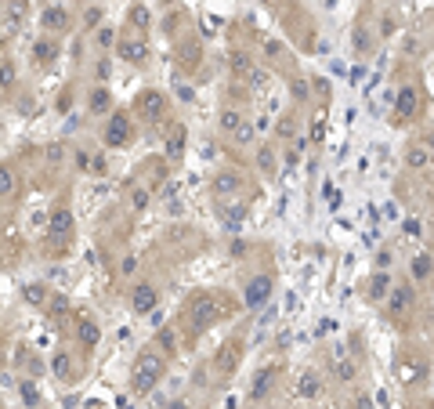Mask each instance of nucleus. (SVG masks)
Listing matches in <instances>:
<instances>
[{
    "instance_id": "f257e3e1",
    "label": "nucleus",
    "mask_w": 434,
    "mask_h": 409,
    "mask_svg": "<svg viewBox=\"0 0 434 409\" xmlns=\"http://www.w3.org/2000/svg\"><path fill=\"white\" fill-rule=\"evenodd\" d=\"M163 369H167V351L145 348V351L134 359V369H131V388H134L138 395H145V391H149V388L163 377Z\"/></svg>"
},
{
    "instance_id": "f03ea898",
    "label": "nucleus",
    "mask_w": 434,
    "mask_h": 409,
    "mask_svg": "<svg viewBox=\"0 0 434 409\" xmlns=\"http://www.w3.org/2000/svg\"><path fill=\"white\" fill-rule=\"evenodd\" d=\"M101 142H105L109 149H127L134 142V123H131V112H123V109H116L109 116V123H105V131H101Z\"/></svg>"
},
{
    "instance_id": "7ed1b4c3",
    "label": "nucleus",
    "mask_w": 434,
    "mask_h": 409,
    "mask_svg": "<svg viewBox=\"0 0 434 409\" xmlns=\"http://www.w3.org/2000/svg\"><path fill=\"white\" fill-rule=\"evenodd\" d=\"M192 312V326L196 330H207L210 323H217V315H221V308H217V297L214 293H196V301L192 304H185V315Z\"/></svg>"
},
{
    "instance_id": "20e7f679",
    "label": "nucleus",
    "mask_w": 434,
    "mask_h": 409,
    "mask_svg": "<svg viewBox=\"0 0 434 409\" xmlns=\"http://www.w3.org/2000/svg\"><path fill=\"white\" fill-rule=\"evenodd\" d=\"M120 55L127 62H134V66H145L149 62V44L142 40V33H123V40H120Z\"/></svg>"
},
{
    "instance_id": "39448f33",
    "label": "nucleus",
    "mask_w": 434,
    "mask_h": 409,
    "mask_svg": "<svg viewBox=\"0 0 434 409\" xmlns=\"http://www.w3.org/2000/svg\"><path fill=\"white\" fill-rule=\"evenodd\" d=\"M163 112H167V98H163L159 91H145L142 98H138V116L142 120H159Z\"/></svg>"
},
{
    "instance_id": "423d86ee",
    "label": "nucleus",
    "mask_w": 434,
    "mask_h": 409,
    "mask_svg": "<svg viewBox=\"0 0 434 409\" xmlns=\"http://www.w3.org/2000/svg\"><path fill=\"white\" fill-rule=\"evenodd\" d=\"M272 275H257V279H250L246 283V293H242V297H246V304L250 308H261V304L268 301V293H272Z\"/></svg>"
},
{
    "instance_id": "0eeeda50",
    "label": "nucleus",
    "mask_w": 434,
    "mask_h": 409,
    "mask_svg": "<svg viewBox=\"0 0 434 409\" xmlns=\"http://www.w3.org/2000/svg\"><path fill=\"white\" fill-rule=\"evenodd\" d=\"M156 301H159V293H156V286H149V283H142L134 293H131V312H138V315H145V312H152L156 308Z\"/></svg>"
},
{
    "instance_id": "6e6552de",
    "label": "nucleus",
    "mask_w": 434,
    "mask_h": 409,
    "mask_svg": "<svg viewBox=\"0 0 434 409\" xmlns=\"http://www.w3.org/2000/svg\"><path fill=\"white\" fill-rule=\"evenodd\" d=\"M40 22L47 25V29H62V25H66V8H47Z\"/></svg>"
},
{
    "instance_id": "1a4fd4ad",
    "label": "nucleus",
    "mask_w": 434,
    "mask_h": 409,
    "mask_svg": "<svg viewBox=\"0 0 434 409\" xmlns=\"http://www.w3.org/2000/svg\"><path fill=\"white\" fill-rule=\"evenodd\" d=\"M384 290L391 293V279H387V275H376L373 283H369V293H366V297H369V301H380V297H384Z\"/></svg>"
},
{
    "instance_id": "9d476101",
    "label": "nucleus",
    "mask_w": 434,
    "mask_h": 409,
    "mask_svg": "<svg viewBox=\"0 0 434 409\" xmlns=\"http://www.w3.org/2000/svg\"><path fill=\"white\" fill-rule=\"evenodd\" d=\"M11 188H15V171H11V167H0V199H4Z\"/></svg>"
},
{
    "instance_id": "9b49d317",
    "label": "nucleus",
    "mask_w": 434,
    "mask_h": 409,
    "mask_svg": "<svg viewBox=\"0 0 434 409\" xmlns=\"http://www.w3.org/2000/svg\"><path fill=\"white\" fill-rule=\"evenodd\" d=\"M91 109L98 112V109H109V91H105V87H98V91L91 95Z\"/></svg>"
}]
</instances>
